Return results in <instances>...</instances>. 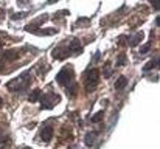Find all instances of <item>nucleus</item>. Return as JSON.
<instances>
[{
    "instance_id": "nucleus-4",
    "label": "nucleus",
    "mask_w": 160,
    "mask_h": 149,
    "mask_svg": "<svg viewBox=\"0 0 160 149\" xmlns=\"http://www.w3.org/2000/svg\"><path fill=\"white\" fill-rule=\"evenodd\" d=\"M41 109L42 110H45V109H53L54 106L61 101V97L58 95V93H53V92H48V93H45V95H41Z\"/></svg>"
},
{
    "instance_id": "nucleus-9",
    "label": "nucleus",
    "mask_w": 160,
    "mask_h": 149,
    "mask_svg": "<svg viewBox=\"0 0 160 149\" xmlns=\"http://www.w3.org/2000/svg\"><path fill=\"white\" fill-rule=\"evenodd\" d=\"M143 37H145V33H143V31H138V33H135L134 36L128 37V44H129L131 47H137V45L143 41Z\"/></svg>"
},
{
    "instance_id": "nucleus-22",
    "label": "nucleus",
    "mask_w": 160,
    "mask_h": 149,
    "mask_svg": "<svg viewBox=\"0 0 160 149\" xmlns=\"http://www.w3.org/2000/svg\"><path fill=\"white\" fill-rule=\"evenodd\" d=\"M17 3L20 6H27V5H30V0H17Z\"/></svg>"
},
{
    "instance_id": "nucleus-27",
    "label": "nucleus",
    "mask_w": 160,
    "mask_h": 149,
    "mask_svg": "<svg viewBox=\"0 0 160 149\" xmlns=\"http://www.w3.org/2000/svg\"><path fill=\"white\" fill-rule=\"evenodd\" d=\"M2 47H3V42H2V41H0V50H2Z\"/></svg>"
},
{
    "instance_id": "nucleus-16",
    "label": "nucleus",
    "mask_w": 160,
    "mask_h": 149,
    "mask_svg": "<svg viewBox=\"0 0 160 149\" xmlns=\"http://www.w3.org/2000/svg\"><path fill=\"white\" fill-rule=\"evenodd\" d=\"M126 64H128V59H126V53H121V54H118L115 65H117V67H123V65H126Z\"/></svg>"
},
{
    "instance_id": "nucleus-12",
    "label": "nucleus",
    "mask_w": 160,
    "mask_h": 149,
    "mask_svg": "<svg viewBox=\"0 0 160 149\" xmlns=\"http://www.w3.org/2000/svg\"><path fill=\"white\" fill-rule=\"evenodd\" d=\"M95 140H97V134L95 132H87L86 137H84V145L87 148H92L93 143H95Z\"/></svg>"
},
{
    "instance_id": "nucleus-15",
    "label": "nucleus",
    "mask_w": 160,
    "mask_h": 149,
    "mask_svg": "<svg viewBox=\"0 0 160 149\" xmlns=\"http://www.w3.org/2000/svg\"><path fill=\"white\" fill-rule=\"evenodd\" d=\"M41 95H42V93H41V90H39V89H36V90H33V92L30 93L28 101H30V102H38L39 98H41Z\"/></svg>"
},
{
    "instance_id": "nucleus-23",
    "label": "nucleus",
    "mask_w": 160,
    "mask_h": 149,
    "mask_svg": "<svg viewBox=\"0 0 160 149\" xmlns=\"http://www.w3.org/2000/svg\"><path fill=\"white\" fill-rule=\"evenodd\" d=\"M100 56H101V54H100V51H97V53L93 54V61H98V59H100Z\"/></svg>"
},
{
    "instance_id": "nucleus-25",
    "label": "nucleus",
    "mask_w": 160,
    "mask_h": 149,
    "mask_svg": "<svg viewBox=\"0 0 160 149\" xmlns=\"http://www.w3.org/2000/svg\"><path fill=\"white\" fill-rule=\"evenodd\" d=\"M5 68V62H3V59H0V72Z\"/></svg>"
},
{
    "instance_id": "nucleus-14",
    "label": "nucleus",
    "mask_w": 160,
    "mask_h": 149,
    "mask_svg": "<svg viewBox=\"0 0 160 149\" xmlns=\"http://www.w3.org/2000/svg\"><path fill=\"white\" fill-rule=\"evenodd\" d=\"M160 61L159 59H152V61H149L145 67H143V72L146 73V72H149V70H152V68H156V67H159Z\"/></svg>"
},
{
    "instance_id": "nucleus-28",
    "label": "nucleus",
    "mask_w": 160,
    "mask_h": 149,
    "mask_svg": "<svg viewBox=\"0 0 160 149\" xmlns=\"http://www.w3.org/2000/svg\"><path fill=\"white\" fill-rule=\"evenodd\" d=\"M2 102H3V99H2V97H0V106H2Z\"/></svg>"
},
{
    "instance_id": "nucleus-19",
    "label": "nucleus",
    "mask_w": 160,
    "mask_h": 149,
    "mask_svg": "<svg viewBox=\"0 0 160 149\" xmlns=\"http://www.w3.org/2000/svg\"><path fill=\"white\" fill-rule=\"evenodd\" d=\"M149 50H151V42H148L146 45H142V48H140V54H146V53H149Z\"/></svg>"
},
{
    "instance_id": "nucleus-17",
    "label": "nucleus",
    "mask_w": 160,
    "mask_h": 149,
    "mask_svg": "<svg viewBox=\"0 0 160 149\" xmlns=\"http://www.w3.org/2000/svg\"><path fill=\"white\" fill-rule=\"evenodd\" d=\"M103 118H104V112L100 110L98 113H95V115L90 118V121H92V123H100V121H103Z\"/></svg>"
},
{
    "instance_id": "nucleus-1",
    "label": "nucleus",
    "mask_w": 160,
    "mask_h": 149,
    "mask_svg": "<svg viewBox=\"0 0 160 149\" xmlns=\"http://www.w3.org/2000/svg\"><path fill=\"white\" fill-rule=\"evenodd\" d=\"M30 84H31V73H30V72H23V73L19 75L17 78L8 81V82H6V89H8V92L17 93V92H22V90H25L27 87H30Z\"/></svg>"
},
{
    "instance_id": "nucleus-13",
    "label": "nucleus",
    "mask_w": 160,
    "mask_h": 149,
    "mask_svg": "<svg viewBox=\"0 0 160 149\" xmlns=\"http://www.w3.org/2000/svg\"><path fill=\"white\" fill-rule=\"evenodd\" d=\"M126 86H128V78H126V76H120V78L117 79V82H115V89H117V90H123Z\"/></svg>"
},
{
    "instance_id": "nucleus-20",
    "label": "nucleus",
    "mask_w": 160,
    "mask_h": 149,
    "mask_svg": "<svg viewBox=\"0 0 160 149\" xmlns=\"http://www.w3.org/2000/svg\"><path fill=\"white\" fill-rule=\"evenodd\" d=\"M110 73H112V70H110V64H106L104 68H103V75H104L106 78H110Z\"/></svg>"
},
{
    "instance_id": "nucleus-26",
    "label": "nucleus",
    "mask_w": 160,
    "mask_h": 149,
    "mask_svg": "<svg viewBox=\"0 0 160 149\" xmlns=\"http://www.w3.org/2000/svg\"><path fill=\"white\" fill-rule=\"evenodd\" d=\"M56 2H58V0H48V3H50V5H53V3H56Z\"/></svg>"
},
{
    "instance_id": "nucleus-3",
    "label": "nucleus",
    "mask_w": 160,
    "mask_h": 149,
    "mask_svg": "<svg viewBox=\"0 0 160 149\" xmlns=\"http://www.w3.org/2000/svg\"><path fill=\"white\" fill-rule=\"evenodd\" d=\"M75 78V70L72 65H65L59 70V73L56 75V82L61 86V87H68L70 82L73 81Z\"/></svg>"
},
{
    "instance_id": "nucleus-2",
    "label": "nucleus",
    "mask_w": 160,
    "mask_h": 149,
    "mask_svg": "<svg viewBox=\"0 0 160 149\" xmlns=\"http://www.w3.org/2000/svg\"><path fill=\"white\" fill-rule=\"evenodd\" d=\"M82 81H84V87L86 90L90 93L97 89L98 86V81H100V70L97 67H89L84 75H82Z\"/></svg>"
},
{
    "instance_id": "nucleus-11",
    "label": "nucleus",
    "mask_w": 160,
    "mask_h": 149,
    "mask_svg": "<svg viewBox=\"0 0 160 149\" xmlns=\"http://www.w3.org/2000/svg\"><path fill=\"white\" fill-rule=\"evenodd\" d=\"M52 137H53V127L52 126H44L42 127V131H41V138H42V142H50L52 140Z\"/></svg>"
},
{
    "instance_id": "nucleus-24",
    "label": "nucleus",
    "mask_w": 160,
    "mask_h": 149,
    "mask_svg": "<svg viewBox=\"0 0 160 149\" xmlns=\"http://www.w3.org/2000/svg\"><path fill=\"white\" fill-rule=\"evenodd\" d=\"M3 17H5V9H0V22L3 20Z\"/></svg>"
},
{
    "instance_id": "nucleus-7",
    "label": "nucleus",
    "mask_w": 160,
    "mask_h": 149,
    "mask_svg": "<svg viewBox=\"0 0 160 149\" xmlns=\"http://www.w3.org/2000/svg\"><path fill=\"white\" fill-rule=\"evenodd\" d=\"M19 56H20V51H19V50H9V51L6 50V51L2 53V59H3V61H9V62L19 59Z\"/></svg>"
},
{
    "instance_id": "nucleus-6",
    "label": "nucleus",
    "mask_w": 160,
    "mask_h": 149,
    "mask_svg": "<svg viewBox=\"0 0 160 149\" xmlns=\"http://www.w3.org/2000/svg\"><path fill=\"white\" fill-rule=\"evenodd\" d=\"M48 20V14H42V16H39L38 19H34L31 23H28L27 27H25V31H31V30H34V28H41V25L42 23H45Z\"/></svg>"
},
{
    "instance_id": "nucleus-5",
    "label": "nucleus",
    "mask_w": 160,
    "mask_h": 149,
    "mask_svg": "<svg viewBox=\"0 0 160 149\" xmlns=\"http://www.w3.org/2000/svg\"><path fill=\"white\" fill-rule=\"evenodd\" d=\"M70 54H72V53H70V50L65 48V47H62V45L56 47V48L52 51V56H53V59H59V61H64V59H67Z\"/></svg>"
},
{
    "instance_id": "nucleus-8",
    "label": "nucleus",
    "mask_w": 160,
    "mask_h": 149,
    "mask_svg": "<svg viewBox=\"0 0 160 149\" xmlns=\"http://www.w3.org/2000/svg\"><path fill=\"white\" fill-rule=\"evenodd\" d=\"M30 33H33L36 36H50V34H56L58 30L56 28H34Z\"/></svg>"
},
{
    "instance_id": "nucleus-18",
    "label": "nucleus",
    "mask_w": 160,
    "mask_h": 149,
    "mask_svg": "<svg viewBox=\"0 0 160 149\" xmlns=\"http://www.w3.org/2000/svg\"><path fill=\"white\" fill-rule=\"evenodd\" d=\"M30 12H17V14H11V20H19V19H25Z\"/></svg>"
},
{
    "instance_id": "nucleus-10",
    "label": "nucleus",
    "mask_w": 160,
    "mask_h": 149,
    "mask_svg": "<svg viewBox=\"0 0 160 149\" xmlns=\"http://www.w3.org/2000/svg\"><path fill=\"white\" fill-rule=\"evenodd\" d=\"M68 50H70V53H73V54H79V53L82 51V45H81V42H79L78 37H73V39H72V42H70V45H68Z\"/></svg>"
},
{
    "instance_id": "nucleus-21",
    "label": "nucleus",
    "mask_w": 160,
    "mask_h": 149,
    "mask_svg": "<svg viewBox=\"0 0 160 149\" xmlns=\"http://www.w3.org/2000/svg\"><path fill=\"white\" fill-rule=\"evenodd\" d=\"M149 2H151V5H152L154 11H159V0H149Z\"/></svg>"
}]
</instances>
